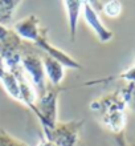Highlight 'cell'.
<instances>
[{
  "label": "cell",
  "mask_w": 135,
  "mask_h": 146,
  "mask_svg": "<svg viewBox=\"0 0 135 146\" xmlns=\"http://www.w3.org/2000/svg\"><path fill=\"white\" fill-rule=\"evenodd\" d=\"M21 61H23L24 69L28 72L33 85L44 90V72L40 58L36 57L35 54H25V57H23Z\"/></svg>",
  "instance_id": "obj_1"
},
{
  "label": "cell",
  "mask_w": 135,
  "mask_h": 146,
  "mask_svg": "<svg viewBox=\"0 0 135 146\" xmlns=\"http://www.w3.org/2000/svg\"><path fill=\"white\" fill-rule=\"evenodd\" d=\"M84 8H85V19H86V21H88L90 27L97 32V35H98V37H99V40L101 41H109V40L113 37V33L111 32H109L107 29L101 24V21H99V19H98L97 13L94 12V9L90 7L89 1H85Z\"/></svg>",
  "instance_id": "obj_2"
},
{
  "label": "cell",
  "mask_w": 135,
  "mask_h": 146,
  "mask_svg": "<svg viewBox=\"0 0 135 146\" xmlns=\"http://www.w3.org/2000/svg\"><path fill=\"white\" fill-rule=\"evenodd\" d=\"M20 1H12V0H0V25L7 27L9 25L13 17V12Z\"/></svg>",
  "instance_id": "obj_3"
},
{
  "label": "cell",
  "mask_w": 135,
  "mask_h": 146,
  "mask_svg": "<svg viewBox=\"0 0 135 146\" xmlns=\"http://www.w3.org/2000/svg\"><path fill=\"white\" fill-rule=\"evenodd\" d=\"M45 69L46 73L49 76V80L53 82L54 85L58 84L62 78L64 74V69H62V64L57 60H54L53 57H46L45 58Z\"/></svg>",
  "instance_id": "obj_4"
},
{
  "label": "cell",
  "mask_w": 135,
  "mask_h": 146,
  "mask_svg": "<svg viewBox=\"0 0 135 146\" xmlns=\"http://www.w3.org/2000/svg\"><path fill=\"white\" fill-rule=\"evenodd\" d=\"M1 84L4 85L5 90L8 92L9 96H12L16 100H20V88H19V81L16 78V76L11 72H5L0 78Z\"/></svg>",
  "instance_id": "obj_5"
},
{
  "label": "cell",
  "mask_w": 135,
  "mask_h": 146,
  "mask_svg": "<svg viewBox=\"0 0 135 146\" xmlns=\"http://www.w3.org/2000/svg\"><path fill=\"white\" fill-rule=\"evenodd\" d=\"M65 5L69 12V25H70V35L72 38H74L76 33V27H77V19H78V11L82 7L81 1H65Z\"/></svg>",
  "instance_id": "obj_6"
},
{
  "label": "cell",
  "mask_w": 135,
  "mask_h": 146,
  "mask_svg": "<svg viewBox=\"0 0 135 146\" xmlns=\"http://www.w3.org/2000/svg\"><path fill=\"white\" fill-rule=\"evenodd\" d=\"M121 9H122L121 1H107L103 5V12L111 17H117L121 13Z\"/></svg>",
  "instance_id": "obj_7"
},
{
  "label": "cell",
  "mask_w": 135,
  "mask_h": 146,
  "mask_svg": "<svg viewBox=\"0 0 135 146\" xmlns=\"http://www.w3.org/2000/svg\"><path fill=\"white\" fill-rule=\"evenodd\" d=\"M0 146H24L23 143H20L19 141H16L15 138L9 137L5 134L4 131H0Z\"/></svg>",
  "instance_id": "obj_8"
},
{
  "label": "cell",
  "mask_w": 135,
  "mask_h": 146,
  "mask_svg": "<svg viewBox=\"0 0 135 146\" xmlns=\"http://www.w3.org/2000/svg\"><path fill=\"white\" fill-rule=\"evenodd\" d=\"M11 35V31H8L5 27H3V25H0V42L5 41L8 38V36Z\"/></svg>",
  "instance_id": "obj_9"
},
{
  "label": "cell",
  "mask_w": 135,
  "mask_h": 146,
  "mask_svg": "<svg viewBox=\"0 0 135 146\" xmlns=\"http://www.w3.org/2000/svg\"><path fill=\"white\" fill-rule=\"evenodd\" d=\"M124 77L128 78V80H131V81H135V68L131 69V70H128V72L124 74Z\"/></svg>",
  "instance_id": "obj_10"
},
{
  "label": "cell",
  "mask_w": 135,
  "mask_h": 146,
  "mask_svg": "<svg viewBox=\"0 0 135 146\" xmlns=\"http://www.w3.org/2000/svg\"><path fill=\"white\" fill-rule=\"evenodd\" d=\"M39 146H56V145H53V143L49 142V141H44V142H41Z\"/></svg>",
  "instance_id": "obj_11"
}]
</instances>
